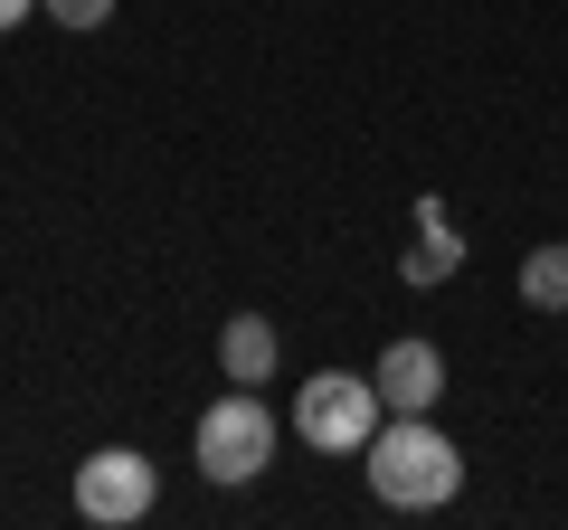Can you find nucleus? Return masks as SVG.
<instances>
[{
  "label": "nucleus",
  "mask_w": 568,
  "mask_h": 530,
  "mask_svg": "<svg viewBox=\"0 0 568 530\" xmlns=\"http://www.w3.org/2000/svg\"><path fill=\"white\" fill-rule=\"evenodd\" d=\"M369 492L388 511H446L465 492V446H455L436 417H379V436L361 446Z\"/></svg>",
  "instance_id": "f257e3e1"
},
{
  "label": "nucleus",
  "mask_w": 568,
  "mask_h": 530,
  "mask_svg": "<svg viewBox=\"0 0 568 530\" xmlns=\"http://www.w3.org/2000/svg\"><path fill=\"white\" fill-rule=\"evenodd\" d=\"M379 417H388V398H379L369 369H313V379L294 388V436L323 446V455H361L369 436H379Z\"/></svg>",
  "instance_id": "f03ea898"
},
{
  "label": "nucleus",
  "mask_w": 568,
  "mask_h": 530,
  "mask_svg": "<svg viewBox=\"0 0 568 530\" xmlns=\"http://www.w3.org/2000/svg\"><path fill=\"white\" fill-rule=\"evenodd\" d=\"M265 465H275V408L256 388H227L219 408L200 417V473L209 483H256Z\"/></svg>",
  "instance_id": "7ed1b4c3"
},
{
  "label": "nucleus",
  "mask_w": 568,
  "mask_h": 530,
  "mask_svg": "<svg viewBox=\"0 0 568 530\" xmlns=\"http://www.w3.org/2000/svg\"><path fill=\"white\" fill-rule=\"evenodd\" d=\"M152 502H162V473H152V455H133V446H95L77 465V511L95 530H133V521H152Z\"/></svg>",
  "instance_id": "20e7f679"
},
{
  "label": "nucleus",
  "mask_w": 568,
  "mask_h": 530,
  "mask_svg": "<svg viewBox=\"0 0 568 530\" xmlns=\"http://www.w3.org/2000/svg\"><path fill=\"white\" fill-rule=\"evenodd\" d=\"M369 379H379L388 417H436V398H446V350L436 342H388Z\"/></svg>",
  "instance_id": "39448f33"
},
{
  "label": "nucleus",
  "mask_w": 568,
  "mask_h": 530,
  "mask_svg": "<svg viewBox=\"0 0 568 530\" xmlns=\"http://www.w3.org/2000/svg\"><path fill=\"white\" fill-rule=\"evenodd\" d=\"M455 265H465V237H455V218H446V200H417V237H407V256H398V285H446Z\"/></svg>",
  "instance_id": "423d86ee"
},
{
  "label": "nucleus",
  "mask_w": 568,
  "mask_h": 530,
  "mask_svg": "<svg viewBox=\"0 0 568 530\" xmlns=\"http://www.w3.org/2000/svg\"><path fill=\"white\" fill-rule=\"evenodd\" d=\"M275 360H284L275 323H265V313H227V332H219V369H227V379L265 388V379H275Z\"/></svg>",
  "instance_id": "0eeeda50"
},
{
  "label": "nucleus",
  "mask_w": 568,
  "mask_h": 530,
  "mask_svg": "<svg viewBox=\"0 0 568 530\" xmlns=\"http://www.w3.org/2000/svg\"><path fill=\"white\" fill-rule=\"evenodd\" d=\"M521 304L530 313H568V237H549V246L521 256Z\"/></svg>",
  "instance_id": "6e6552de"
},
{
  "label": "nucleus",
  "mask_w": 568,
  "mask_h": 530,
  "mask_svg": "<svg viewBox=\"0 0 568 530\" xmlns=\"http://www.w3.org/2000/svg\"><path fill=\"white\" fill-rule=\"evenodd\" d=\"M39 10L58 29H104V20H114V0H39Z\"/></svg>",
  "instance_id": "1a4fd4ad"
},
{
  "label": "nucleus",
  "mask_w": 568,
  "mask_h": 530,
  "mask_svg": "<svg viewBox=\"0 0 568 530\" xmlns=\"http://www.w3.org/2000/svg\"><path fill=\"white\" fill-rule=\"evenodd\" d=\"M29 10H39V0H0V29H20V20H29Z\"/></svg>",
  "instance_id": "9d476101"
}]
</instances>
